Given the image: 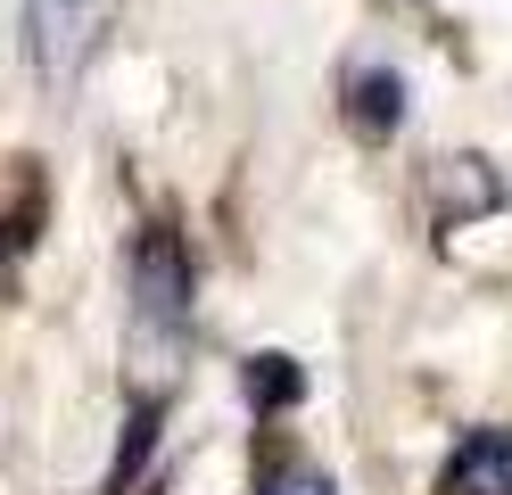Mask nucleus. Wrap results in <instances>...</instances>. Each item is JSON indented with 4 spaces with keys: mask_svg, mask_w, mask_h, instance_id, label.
<instances>
[{
    "mask_svg": "<svg viewBox=\"0 0 512 495\" xmlns=\"http://www.w3.org/2000/svg\"><path fill=\"white\" fill-rule=\"evenodd\" d=\"M108 33V0H25V58H34L42 91H75Z\"/></svg>",
    "mask_w": 512,
    "mask_h": 495,
    "instance_id": "obj_1",
    "label": "nucleus"
},
{
    "mask_svg": "<svg viewBox=\"0 0 512 495\" xmlns=\"http://www.w3.org/2000/svg\"><path fill=\"white\" fill-rule=\"evenodd\" d=\"M133 322L141 339H166V347L190 330V256L174 240V223H149L133 248Z\"/></svg>",
    "mask_w": 512,
    "mask_h": 495,
    "instance_id": "obj_2",
    "label": "nucleus"
},
{
    "mask_svg": "<svg viewBox=\"0 0 512 495\" xmlns=\"http://www.w3.org/2000/svg\"><path fill=\"white\" fill-rule=\"evenodd\" d=\"M438 487L446 495H512V429H463Z\"/></svg>",
    "mask_w": 512,
    "mask_h": 495,
    "instance_id": "obj_3",
    "label": "nucleus"
},
{
    "mask_svg": "<svg viewBox=\"0 0 512 495\" xmlns=\"http://www.w3.org/2000/svg\"><path fill=\"white\" fill-rule=\"evenodd\" d=\"M347 124H356L364 141H389L405 124V75L397 66H356V75H347Z\"/></svg>",
    "mask_w": 512,
    "mask_h": 495,
    "instance_id": "obj_4",
    "label": "nucleus"
},
{
    "mask_svg": "<svg viewBox=\"0 0 512 495\" xmlns=\"http://www.w3.org/2000/svg\"><path fill=\"white\" fill-rule=\"evenodd\" d=\"M240 388H248L256 413H290L298 396H306V372H298L290 355H248V363H240Z\"/></svg>",
    "mask_w": 512,
    "mask_h": 495,
    "instance_id": "obj_5",
    "label": "nucleus"
},
{
    "mask_svg": "<svg viewBox=\"0 0 512 495\" xmlns=\"http://www.w3.org/2000/svg\"><path fill=\"white\" fill-rule=\"evenodd\" d=\"M157 421H166V396H141V405H133V421H124V454H116L108 487H133V471H141V462H149V446H157Z\"/></svg>",
    "mask_w": 512,
    "mask_h": 495,
    "instance_id": "obj_6",
    "label": "nucleus"
},
{
    "mask_svg": "<svg viewBox=\"0 0 512 495\" xmlns=\"http://www.w3.org/2000/svg\"><path fill=\"white\" fill-rule=\"evenodd\" d=\"M34 223H42V182L25 174L17 207H0V256H25V248H34Z\"/></svg>",
    "mask_w": 512,
    "mask_h": 495,
    "instance_id": "obj_7",
    "label": "nucleus"
},
{
    "mask_svg": "<svg viewBox=\"0 0 512 495\" xmlns=\"http://www.w3.org/2000/svg\"><path fill=\"white\" fill-rule=\"evenodd\" d=\"M265 495H331V479L323 471H281V479H265Z\"/></svg>",
    "mask_w": 512,
    "mask_h": 495,
    "instance_id": "obj_8",
    "label": "nucleus"
}]
</instances>
